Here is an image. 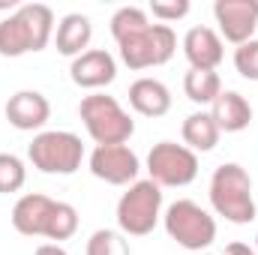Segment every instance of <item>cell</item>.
Returning <instances> with one entry per match:
<instances>
[{
    "label": "cell",
    "mask_w": 258,
    "mask_h": 255,
    "mask_svg": "<svg viewBox=\"0 0 258 255\" xmlns=\"http://www.w3.org/2000/svg\"><path fill=\"white\" fill-rule=\"evenodd\" d=\"M54 36V12L45 3H21L0 21V57L42 51Z\"/></svg>",
    "instance_id": "6da1fadb"
},
{
    "label": "cell",
    "mask_w": 258,
    "mask_h": 255,
    "mask_svg": "<svg viewBox=\"0 0 258 255\" xmlns=\"http://www.w3.org/2000/svg\"><path fill=\"white\" fill-rule=\"evenodd\" d=\"M210 204L216 216L234 225H249L255 219V198H252V177L243 165L225 162L210 177Z\"/></svg>",
    "instance_id": "7a4b0ae2"
},
{
    "label": "cell",
    "mask_w": 258,
    "mask_h": 255,
    "mask_svg": "<svg viewBox=\"0 0 258 255\" xmlns=\"http://www.w3.org/2000/svg\"><path fill=\"white\" fill-rule=\"evenodd\" d=\"M78 117L96 144H126L135 135V120L108 93H90L78 102Z\"/></svg>",
    "instance_id": "3957f363"
},
{
    "label": "cell",
    "mask_w": 258,
    "mask_h": 255,
    "mask_svg": "<svg viewBox=\"0 0 258 255\" xmlns=\"http://www.w3.org/2000/svg\"><path fill=\"white\" fill-rule=\"evenodd\" d=\"M27 159L42 174H75L84 159V144L75 132L45 129L27 144Z\"/></svg>",
    "instance_id": "277c9868"
},
{
    "label": "cell",
    "mask_w": 258,
    "mask_h": 255,
    "mask_svg": "<svg viewBox=\"0 0 258 255\" xmlns=\"http://www.w3.org/2000/svg\"><path fill=\"white\" fill-rule=\"evenodd\" d=\"M162 225L168 237L189 252H204L216 240V219L192 198H177L174 204H168V210L162 213Z\"/></svg>",
    "instance_id": "5b68a950"
},
{
    "label": "cell",
    "mask_w": 258,
    "mask_h": 255,
    "mask_svg": "<svg viewBox=\"0 0 258 255\" xmlns=\"http://www.w3.org/2000/svg\"><path fill=\"white\" fill-rule=\"evenodd\" d=\"M162 219V186L150 177L135 180L117 201V228L126 237H144Z\"/></svg>",
    "instance_id": "8992f818"
},
{
    "label": "cell",
    "mask_w": 258,
    "mask_h": 255,
    "mask_svg": "<svg viewBox=\"0 0 258 255\" xmlns=\"http://www.w3.org/2000/svg\"><path fill=\"white\" fill-rule=\"evenodd\" d=\"M120 48V60L141 72V69H153V66H165L174 51H177V36L168 24H147L144 30L126 36L123 42H117Z\"/></svg>",
    "instance_id": "52a82bcc"
},
{
    "label": "cell",
    "mask_w": 258,
    "mask_h": 255,
    "mask_svg": "<svg viewBox=\"0 0 258 255\" xmlns=\"http://www.w3.org/2000/svg\"><path fill=\"white\" fill-rule=\"evenodd\" d=\"M147 174L156 186H189L198 177V153L177 141H159L147 153Z\"/></svg>",
    "instance_id": "ba28073f"
},
{
    "label": "cell",
    "mask_w": 258,
    "mask_h": 255,
    "mask_svg": "<svg viewBox=\"0 0 258 255\" xmlns=\"http://www.w3.org/2000/svg\"><path fill=\"white\" fill-rule=\"evenodd\" d=\"M87 165L96 180L111 183V186H132L141 171L138 153L126 144H96Z\"/></svg>",
    "instance_id": "9c48e42d"
},
{
    "label": "cell",
    "mask_w": 258,
    "mask_h": 255,
    "mask_svg": "<svg viewBox=\"0 0 258 255\" xmlns=\"http://www.w3.org/2000/svg\"><path fill=\"white\" fill-rule=\"evenodd\" d=\"M213 18L219 24L222 42L228 39L231 45H243V42L255 39L258 0H216L213 3Z\"/></svg>",
    "instance_id": "30bf717a"
},
{
    "label": "cell",
    "mask_w": 258,
    "mask_h": 255,
    "mask_svg": "<svg viewBox=\"0 0 258 255\" xmlns=\"http://www.w3.org/2000/svg\"><path fill=\"white\" fill-rule=\"evenodd\" d=\"M69 78L72 84H78L81 90H93L99 93L102 87H108L117 78V60L105 51V48H87L84 54H78L69 66Z\"/></svg>",
    "instance_id": "8fae6325"
},
{
    "label": "cell",
    "mask_w": 258,
    "mask_h": 255,
    "mask_svg": "<svg viewBox=\"0 0 258 255\" xmlns=\"http://www.w3.org/2000/svg\"><path fill=\"white\" fill-rule=\"evenodd\" d=\"M54 198L42 195V192H27L15 201L12 207V228L24 237H45L51 216H54Z\"/></svg>",
    "instance_id": "7c38bea8"
},
{
    "label": "cell",
    "mask_w": 258,
    "mask_h": 255,
    "mask_svg": "<svg viewBox=\"0 0 258 255\" xmlns=\"http://www.w3.org/2000/svg\"><path fill=\"white\" fill-rule=\"evenodd\" d=\"M9 126L21 129V132H36L48 123L51 117V102L39 93V90H18L6 99L3 108Z\"/></svg>",
    "instance_id": "4fadbf2b"
},
{
    "label": "cell",
    "mask_w": 258,
    "mask_h": 255,
    "mask_svg": "<svg viewBox=\"0 0 258 255\" xmlns=\"http://www.w3.org/2000/svg\"><path fill=\"white\" fill-rule=\"evenodd\" d=\"M183 54L189 60V69H213L225 60V42L213 27L195 24L183 36Z\"/></svg>",
    "instance_id": "5bb4252c"
},
{
    "label": "cell",
    "mask_w": 258,
    "mask_h": 255,
    "mask_svg": "<svg viewBox=\"0 0 258 255\" xmlns=\"http://www.w3.org/2000/svg\"><path fill=\"white\" fill-rule=\"evenodd\" d=\"M129 105L141 117H162L171 111V90L165 81L141 75L129 84Z\"/></svg>",
    "instance_id": "9a60e30c"
},
{
    "label": "cell",
    "mask_w": 258,
    "mask_h": 255,
    "mask_svg": "<svg viewBox=\"0 0 258 255\" xmlns=\"http://www.w3.org/2000/svg\"><path fill=\"white\" fill-rule=\"evenodd\" d=\"M210 117L219 126V132H243L252 123V105L237 90H222L216 102L210 105Z\"/></svg>",
    "instance_id": "2e32d148"
},
{
    "label": "cell",
    "mask_w": 258,
    "mask_h": 255,
    "mask_svg": "<svg viewBox=\"0 0 258 255\" xmlns=\"http://www.w3.org/2000/svg\"><path fill=\"white\" fill-rule=\"evenodd\" d=\"M90 39H93V24H90L87 15L69 12V15H63V18L57 21L54 42H57V51H60L63 57H72V60H75L78 54H84L87 45H90Z\"/></svg>",
    "instance_id": "e0dca14e"
},
{
    "label": "cell",
    "mask_w": 258,
    "mask_h": 255,
    "mask_svg": "<svg viewBox=\"0 0 258 255\" xmlns=\"http://www.w3.org/2000/svg\"><path fill=\"white\" fill-rule=\"evenodd\" d=\"M180 135H183V144L192 150V153H210L216 144H219V126L213 123L210 111H192L183 126H180Z\"/></svg>",
    "instance_id": "ac0fdd59"
},
{
    "label": "cell",
    "mask_w": 258,
    "mask_h": 255,
    "mask_svg": "<svg viewBox=\"0 0 258 255\" xmlns=\"http://www.w3.org/2000/svg\"><path fill=\"white\" fill-rule=\"evenodd\" d=\"M183 93L195 105H213L222 93V78L213 69H189L183 75Z\"/></svg>",
    "instance_id": "d6986e66"
},
{
    "label": "cell",
    "mask_w": 258,
    "mask_h": 255,
    "mask_svg": "<svg viewBox=\"0 0 258 255\" xmlns=\"http://www.w3.org/2000/svg\"><path fill=\"white\" fill-rule=\"evenodd\" d=\"M87 255H132L129 249V240L126 234L117 228H99V231H93L90 234V240H87Z\"/></svg>",
    "instance_id": "ffe728a7"
},
{
    "label": "cell",
    "mask_w": 258,
    "mask_h": 255,
    "mask_svg": "<svg viewBox=\"0 0 258 255\" xmlns=\"http://www.w3.org/2000/svg\"><path fill=\"white\" fill-rule=\"evenodd\" d=\"M147 24H150V18H147V12L141 6H120L111 15V36H114V42H123L126 36L144 30Z\"/></svg>",
    "instance_id": "44dd1931"
},
{
    "label": "cell",
    "mask_w": 258,
    "mask_h": 255,
    "mask_svg": "<svg viewBox=\"0 0 258 255\" xmlns=\"http://www.w3.org/2000/svg\"><path fill=\"white\" fill-rule=\"evenodd\" d=\"M78 231V210L69 204V201H57L54 204V216H51V225H48V240L60 243V240H69L72 234Z\"/></svg>",
    "instance_id": "7402d4cb"
},
{
    "label": "cell",
    "mask_w": 258,
    "mask_h": 255,
    "mask_svg": "<svg viewBox=\"0 0 258 255\" xmlns=\"http://www.w3.org/2000/svg\"><path fill=\"white\" fill-rule=\"evenodd\" d=\"M27 165L15 153H0V195H12L24 186Z\"/></svg>",
    "instance_id": "603a6c76"
},
{
    "label": "cell",
    "mask_w": 258,
    "mask_h": 255,
    "mask_svg": "<svg viewBox=\"0 0 258 255\" xmlns=\"http://www.w3.org/2000/svg\"><path fill=\"white\" fill-rule=\"evenodd\" d=\"M234 69L246 81H258V39H249L234 48Z\"/></svg>",
    "instance_id": "cb8c5ba5"
},
{
    "label": "cell",
    "mask_w": 258,
    "mask_h": 255,
    "mask_svg": "<svg viewBox=\"0 0 258 255\" xmlns=\"http://www.w3.org/2000/svg\"><path fill=\"white\" fill-rule=\"evenodd\" d=\"M189 0H171V3H162V0H153L150 3V15L159 18V24H168V21H180L189 15Z\"/></svg>",
    "instance_id": "d4e9b609"
},
{
    "label": "cell",
    "mask_w": 258,
    "mask_h": 255,
    "mask_svg": "<svg viewBox=\"0 0 258 255\" xmlns=\"http://www.w3.org/2000/svg\"><path fill=\"white\" fill-rule=\"evenodd\" d=\"M225 255H258L249 243H240V240H234V243H228L225 246Z\"/></svg>",
    "instance_id": "484cf974"
},
{
    "label": "cell",
    "mask_w": 258,
    "mask_h": 255,
    "mask_svg": "<svg viewBox=\"0 0 258 255\" xmlns=\"http://www.w3.org/2000/svg\"><path fill=\"white\" fill-rule=\"evenodd\" d=\"M33 255H69V252H66L60 243H42V246H36Z\"/></svg>",
    "instance_id": "4316f807"
},
{
    "label": "cell",
    "mask_w": 258,
    "mask_h": 255,
    "mask_svg": "<svg viewBox=\"0 0 258 255\" xmlns=\"http://www.w3.org/2000/svg\"><path fill=\"white\" fill-rule=\"evenodd\" d=\"M252 249H255V252H258V234H255V246H252Z\"/></svg>",
    "instance_id": "83f0119b"
}]
</instances>
